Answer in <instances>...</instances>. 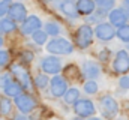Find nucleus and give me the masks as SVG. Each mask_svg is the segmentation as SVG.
I'll use <instances>...</instances> for the list:
<instances>
[{
	"instance_id": "f257e3e1",
	"label": "nucleus",
	"mask_w": 129,
	"mask_h": 120,
	"mask_svg": "<svg viewBox=\"0 0 129 120\" xmlns=\"http://www.w3.org/2000/svg\"><path fill=\"white\" fill-rule=\"evenodd\" d=\"M47 50L51 54H59V56H66L74 51V45L63 38H54L47 44Z\"/></svg>"
},
{
	"instance_id": "f03ea898",
	"label": "nucleus",
	"mask_w": 129,
	"mask_h": 120,
	"mask_svg": "<svg viewBox=\"0 0 129 120\" xmlns=\"http://www.w3.org/2000/svg\"><path fill=\"white\" fill-rule=\"evenodd\" d=\"M99 110H101L104 117L114 119L117 116V113H119V104H117V101L113 96L105 95V96H102L99 99Z\"/></svg>"
},
{
	"instance_id": "7ed1b4c3",
	"label": "nucleus",
	"mask_w": 129,
	"mask_h": 120,
	"mask_svg": "<svg viewBox=\"0 0 129 120\" xmlns=\"http://www.w3.org/2000/svg\"><path fill=\"white\" fill-rule=\"evenodd\" d=\"M93 35H95V32L90 27V24H83V26H80L78 30H77V33H75V44H77V47H78L80 50H86V48L92 44Z\"/></svg>"
},
{
	"instance_id": "20e7f679",
	"label": "nucleus",
	"mask_w": 129,
	"mask_h": 120,
	"mask_svg": "<svg viewBox=\"0 0 129 120\" xmlns=\"http://www.w3.org/2000/svg\"><path fill=\"white\" fill-rule=\"evenodd\" d=\"M15 105L20 110L21 114H27V113H30V111H33L36 108V101H35V98L32 95L21 93L20 96L15 98Z\"/></svg>"
},
{
	"instance_id": "39448f33",
	"label": "nucleus",
	"mask_w": 129,
	"mask_h": 120,
	"mask_svg": "<svg viewBox=\"0 0 129 120\" xmlns=\"http://www.w3.org/2000/svg\"><path fill=\"white\" fill-rule=\"evenodd\" d=\"M74 111L80 117H92L95 114L96 108H95L92 101H89V99H78L74 104Z\"/></svg>"
},
{
	"instance_id": "423d86ee",
	"label": "nucleus",
	"mask_w": 129,
	"mask_h": 120,
	"mask_svg": "<svg viewBox=\"0 0 129 120\" xmlns=\"http://www.w3.org/2000/svg\"><path fill=\"white\" fill-rule=\"evenodd\" d=\"M113 71L116 74H126L129 72V54L125 50H120L116 53V57L113 62Z\"/></svg>"
},
{
	"instance_id": "0eeeda50",
	"label": "nucleus",
	"mask_w": 129,
	"mask_h": 120,
	"mask_svg": "<svg viewBox=\"0 0 129 120\" xmlns=\"http://www.w3.org/2000/svg\"><path fill=\"white\" fill-rule=\"evenodd\" d=\"M95 35L99 41H104V42H108L111 41L117 33L114 30V26L111 23H99L95 29Z\"/></svg>"
},
{
	"instance_id": "6e6552de",
	"label": "nucleus",
	"mask_w": 129,
	"mask_h": 120,
	"mask_svg": "<svg viewBox=\"0 0 129 120\" xmlns=\"http://www.w3.org/2000/svg\"><path fill=\"white\" fill-rule=\"evenodd\" d=\"M50 92H51V96H54V98L64 96V93L68 92V81L63 77L56 75L50 83Z\"/></svg>"
},
{
	"instance_id": "1a4fd4ad",
	"label": "nucleus",
	"mask_w": 129,
	"mask_h": 120,
	"mask_svg": "<svg viewBox=\"0 0 129 120\" xmlns=\"http://www.w3.org/2000/svg\"><path fill=\"white\" fill-rule=\"evenodd\" d=\"M11 72H12V75L15 77V81H18L24 89H30V86H32L30 75H29V72H27L21 65H14L12 69H11Z\"/></svg>"
},
{
	"instance_id": "9d476101",
	"label": "nucleus",
	"mask_w": 129,
	"mask_h": 120,
	"mask_svg": "<svg viewBox=\"0 0 129 120\" xmlns=\"http://www.w3.org/2000/svg\"><path fill=\"white\" fill-rule=\"evenodd\" d=\"M41 66H42V71H44L45 74H50V75H57V74L60 72V69H62L60 60L57 59V57H54V56L44 57Z\"/></svg>"
},
{
	"instance_id": "9b49d317",
	"label": "nucleus",
	"mask_w": 129,
	"mask_h": 120,
	"mask_svg": "<svg viewBox=\"0 0 129 120\" xmlns=\"http://www.w3.org/2000/svg\"><path fill=\"white\" fill-rule=\"evenodd\" d=\"M9 18L14 20L15 23H21L27 18V9L23 3L17 2V3H12L11 9H9Z\"/></svg>"
},
{
	"instance_id": "f8f14e48",
	"label": "nucleus",
	"mask_w": 129,
	"mask_h": 120,
	"mask_svg": "<svg viewBox=\"0 0 129 120\" xmlns=\"http://www.w3.org/2000/svg\"><path fill=\"white\" fill-rule=\"evenodd\" d=\"M41 20L36 15H30L29 18H26L21 24V33L23 35H33L35 32L41 30Z\"/></svg>"
},
{
	"instance_id": "ddd939ff",
	"label": "nucleus",
	"mask_w": 129,
	"mask_h": 120,
	"mask_svg": "<svg viewBox=\"0 0 129 120\" xmlns=\"http://www.w3.org/2000/svg\"><path fill=\"white\" fill-rule=\"evenodd\" d=\"M83 75L89 80H95L101 75V68L96 62H92V60H86L83 63Z\"/></svg>"
},
{
	"instance_id": "4468645a",
	"label": "nucleus",
	"mask_w": 129,
	"mask_h": 120,
	"mask_svg": "<svg viewBox=\"0 0 129 120\" xmlns=\"http://www.w3.org/2000/svg\"><path fill=\"white\" fill-rule=\"evenodd\" d=\"M108 18H110V23L114 26V27H122L126 24V20H128V15L123 9H113L110 14H108Z\"/></svg>"
},
{
	"instance_id": "2eb2a0df",
	"label": "nucleus",
	"mask_w": 129,
	"mask_h": 120,
	"mask_svg": "<svg viewBox=\"0 0 129 120\" xmlns=\"http://www.w3.org/2000/svg\"><path fill=\"white\" fill-rule=\"evenodd\" d=\"M59 9L63 15L69 17V18H77L80 15V12L77 9V3H74L72 0H62L59 5Z\"/></svg>"
},
{
	"instance_id": "dca6fc26",
	"label": "nucleus",
	"mask_w": 129,
	"mask_h": 120,
	"mask_svg": "<svg viewBox=\"0 0 129 120\" xmlns=\"http://www.w3.org/2000/svg\"><path fill=\"white\" fill-rule=\"evenodd\" d=\"M95 6L96 2L95 0H78L77 2V9L81 15H92L95 14Z\"/></svg>"
},
{
	"instance_id": "f3484780",
	"label": "nucleus",
	"mask_w": 129,
	"mask_h": 120,
	"mask_svg": "<svg viewBox=\"0 0 129 120\" xmlns=\"http://www.w3.org/2000/svg\"><path fill=\"white\" fill-rule=\"evenodd\" d=\"M23 89H24V87H23L18 81H12L9 86H6L3 90H5V93H6L8 96H15V98H17V96H20V95L23 93Z\"/></svg>"
},
{
	"instance_id": "a211bd4d",
	"label": "nucleus",
	"mask_w": 129,
	"mask_h": 120,
	"mask_svg": "<svg viewBox=\"0 0 129 120\" xmlns=\"http://www.w3.org/2000/svg\"><path fill=\"white\" fill-rule=\"evenodd\" d=\"M17 29V24L11 18H0V32L3 33H11Z\"/></svg>"
},
{
	"instance_id": "6ab92c4d",
	"label": "nucleus",
	"mask_w": 129,
	"mask_h": 120,
	"mask_svg": "<svg viewBox=\"0 0 129 120\" xmlns=\"http://www.w3.org/2000/svg\"><path fill=\"white\" fill-rule=\"evenodd\" d=\"M78 98H80V90L78 89H68V92L64 93L63 99L66 104H75L77 101H78Z\"/></svg>"
},
{
	"instance_id": "aec40b11",
	"label": "nucleus",
	"mask_w": 129,
	"mask_h": 120,
	"mask_svg": "<svg viewBox=\"0 0 129 120\" xmlns=\"http://www.w3.org/2000/svg\"><path fill=\"white\" fill-rule=\"evenodd\" d=\"M12 111V104L6 96L0 98V116H8Z\"/></svg>"
},
{
	"instance_id": "412c9836",
	"label": "nucleus",
	"mask_w": 129,
	"mask_h": 120,
	"mask_svg": "<svg viewBox=\"0 0 129 120\" xmlns=\"http://www.w3.org/2000/svg\"><path fill=\"white\" fill-rule=\"evenodd\" d=\"M50 83H51V81L48 80V77H47L45 74H38L36 78H35V86H36L38 89H41V90L45 89Z\"/></svg>"
},
{
	"instance_id": "4be33fe9",
	"label": "nucleus",
	"mask_w": 129,
	"mask_h": 120,
	"mask_svg": "<svg viewBox=\"0 0 129 120\" xmlns=\"http://www.w3.org/2000/svg\"><path fill=\"white\" fill-rule=\"evenodd\" d=\"M32 39L35 41V44L42 45V44L47 42V39H48V33H47V32H42V30H38V32H35V33L32 35Z\"/></svg>"
},
{
	"instance_id": "5701e85b",
	"label": "nucleus",
	"mask_w": 129,
	"mask_h": 120,
	"mask_svg": "<svg viewBox=\"0 0 129 120\" xmlns=\"http://www.w3.org/2000/svg\"><path fill=\"white\" fill-rule=\"evenodd\" d=\"M117 36H119V39H120L122 42L129 44V24H125V26L119 27V30H117Z\"/></svg>"
},
{
	"instance_id": "b1692460",
	"label": "nucleus",
	"mask_w": 129,
	"mask_h": 120,
	"mask_svg": "<svg viewBox=\"0 0 129 120\" xmlns=\"http://www.w3.org/2000/svg\"><path fill=\"white\" fill-rule=\"evenodd\" d=\"M45 32L50 35V36H57L62 29H60V26L57 24V23H47L45 24Z\"/></svg>"
},
{
	"instance_id": "393cba45",
	"label": "nucleus",
	"mask_w": 129,
	"mask_h": 120,
	"mask_svg": "<svg viewBox=\"0 0 129 120\" xmlns=\"http://www.w3.org/2000/svg\"><path fill=\"white\" fill-rule=\"evenodd\" d=\"M11 6H12V0H0V18L9 14Z\"/></svg>"
},
{
	"instance_id": "a878e982",
	"label": "nucleus",
	"mask_w": 129,
	"mask_h": 120,
	"mask_svg": "<svg viewBox=\"0 0 129 120\" xmlns=\"http://www.w3.org/2000/svg\"><path fill=\"white\" fill-rule=\"evenodd\" d=\"M84 92L89 93V95H95V93L98 92V83L93 81V80L86 81V84H84Z\"/></svg>"
},
{
	"instance_id": "bb28decb",
	"label": "nucleus",
	"mask_w": 129,
	"mask_h": 120,
	"mask_svg": "<svg viewBox=\"0 0 129 120\" xmlns=\"http://www.w3.org/2000/svg\"><path fill=\"white\" fill-rule=\"evenodd\" d=\"M95 2H96V5L99 6V9H104V11L111 9L114 6V3H116V0H95Z\"/></svg>"
},
{
	"instance_id": "cd10ccee",
	"label": "nucleus",
	"mask_w": 129,
	"mask_h": 120,
	"mask_svg": "<svg viewBox=\"0 0 129 120\" xmlns=\"http://www.w3.org/2000/svg\"><path fill=\"white\" fill-rule=\"evenodd\" d=\"M12 81H14V80H12L11 74H2V75H0V87H2V89H5L6 86H9Z\"/></svg>"
},
{
	"instance_id": "c85d7f7f",
	"label": "nucleus",
	"mask_w": 129,
	"mask_h": 120,
	"mask_svg": "<svg viewBox=\"0 0 129 120\" xmlns=\"http://www.w3.org/2000/svg\"><path fill=\"white\" fill-rule=\"evenodd\" d=\"M9 53L5 50H0V66H6L9 63Z\"/></svg>"
},
{
	"instance_id": "c756f323",
	"label": "nucleus",
	"mask_w": 129,
	"mask_h": 120,
	"mask_svg": "<svg viewBox=\"0 0 129 120\" xmlns=\"http://www.w3.org/2000/svg\"><path fill=\"white\" fill-rule=\"evenodd\" d=\"M110 56H111V51H110L108 48H105V50H102V51L99 53V60L108 62V60H110Z\"/></svg>"
},
{
	"instance_id": "7c9ffc66",
	"label": "nucleus",
	"mask_w": 129,
	"mask_h": 120,
	"mask_svg": "<svg viewBox=\"0 0 129 120\" xmlns=\"http://www.w3.org/2000/svg\"><path fill=\"white\" fill-rule=\"evenodd\" d=\"M21 60H24L26 63H30L33 60V53H30V51H24L23 54H21Z\"/></svg>"
},
{
	"instance_id": "2f4dec72",
	"label": "nucleus",
	"mask_w": 129,
	"mask_h": 120,
	"mask_svg": "<svg viewBox=\"0 0 129 120\" xmlns=\"http://www.w3.org/2000/svg\"><path fill=\"white\" fill-rule=\"evenodd\" d=\"M119 84H120V87H122V89H129V77H126V75H125V77H122V78H120V81H119Z\"/></svg>"
},
{
	"instance_id": "473e14b6",
	"label": "nucleus",
	"mask_w": 129,
	"mask_h": 120,
	"mask_svg": "<svg viewBox=\"0 0 129 120\" xmlns=\"http://www.w3.org/2000/svg\"><path fill=\"white\" fill-rule=\"evenodd\" d=\"M14 120H29V119H27L24 114H20V116H15V119Z\"/></svg>"
},
{
	"instance_id": "72a5a7b5",
	"label": "nucleus",
	"mask_w": 129,
	"mask_h": 120,
	"mask_svg": "<svg viewBox=\"0 0 129 120\" xmlns=\"http://www.w3.org/2000/svg\"><path fill=\"white\" fill-rule=\"evenodd\" d=\"M125 12H126V15H128V18H129V6L126 8V11H125Z\"/></svg>"
},
{
	"instance_id": "f704fd0d",
	"label": "nucleus",
	"mask_w": 129,
	"mask_h": 120,
	"mask_svg": "<svg viewBox=\"0 0 129 120\" xmlns=\"http://www.w3.org/2000/svg\"><path fill=\"white\" fill-rule=\"evenodd\" d=\"M123 3H125L126 6H129V0H123Z\"/></svg>"
},
{
	"instance_id": "c9c22d12",
	"label": "nucleus",
	"mask_w": 129,
	"mask_h": 120,
	"mask_svg": "<svg viewBox=\"0 0 129 120\" xmlns=\"http://www.w3.org/2000/svg\"><path fill=\"white\" fill-rule=\"evenodd\" d=\"M2 45H3V38L0 36V47H2Z\"/></svg>"
},
{
	"instance_id": "e433bc0d",
	"label": "nucleus",
	"mask_w": 129,
	"mask_h": 120,
	"mask_svg": "<svg viewBox=\"0 0 129 120\" xmlns=\"http://www.w3.org/2000/svg\"><path fill=\"white\" fill-rule=\"evenodd\" d=\"M89 120H101V119H98V117H90Z\"/></svg>"
},
{
	"instance_id": "4c0bfd02",
	"label": "nucleus",
	"mask_w": 129,
	"mask_h": 120,
	"mask_svg": "<svg viewBox=\"0 0 129 120\" xmlns=\"http://www.w3.org/2000/svg\"><path fill=\"white\" fill-rule=\"evenodd\" d=\"M74 120H81V117H77V119H74Z\"/></svg>"
},
{
	"instance_id": "58836bf2",
	"label": "nucleus",
	"mask_w": 129,
	"mask_h": 120,
	"mask_svg": "<svg viewBox=\"0 0 129 120\" xmlns=\"http://www.w3.org/2000/svg\"><path fill=\"white\" fill-rule=\"evenodd\" d=\"M128 50H129V47H128Z\"/></svg>"
}]
</instances>
